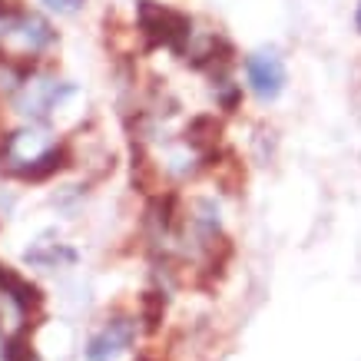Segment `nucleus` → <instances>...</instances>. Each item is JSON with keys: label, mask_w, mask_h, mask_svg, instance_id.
<instances>
[{"label": "nucleus", "mask_w": 361, "mask_h": 361, "mask_svg": "<svg viewBox=\"0 0 361 361\" xmlns=\"http://www.w3.org/2000/svg\"><path fill=\"white\" fill-rule=\"evenodd\" d=\"M136 27H140L142 40L149 50L156 47H169L173 54H186V44L192 37V20L186 13L163 7L156 0H140L136 4Z\"/></svg>", "instance_id": "obj_1"}, {"label": "nucleus", "mask_w": 361, "mask_h": 361, "mask_svg": "<svg viewBox=\"0 0 361 361\" xmlns=\"http://www.w3.org/2000/svg\"><path fill=\"white\" fill-rule=\"evenodd\" d=\"M70 93H73V87H66V83L44 80V77H27L20 83V90H17V110L23 116H33V120H47L50 110L63 97H70Z\"/></svg>", "instance_id": "obj_2"}, {"label": "nucleus", "mask_w": 361, "mask_h": 361, "mask_svg": "<svg viewBox=\"0 0 361 361\" xmlns=\"http://www.w3.org/2000/svg\"><path fill=\"white\" fill-rule=\"evenodd\" d=\"M245 77L259 99H275L285 90V66L275 54H252L245 60Z\"/></svg>", "instance_id": "obj_3"}, {"label": "nucleus", "mask_w": 361, "mask_h": 361, "mask_svg": "<svg viewBox=\"0 0 361 361\" xmlns=\"http://www.w3.org/2000/svg\"><path fill=\"white\" fill-rule=\"evenodd\" d=\"M133 338H136V325H133L130 318H113L99 335L90 338L87 361H116L123 351H130Z\"/></svg>", "instance_id": "obj_4"}, {"label": "nucleus", "mask_w": 361, "mask_h": 361, "mask_svg": "<svg viewBox=\"0 0 361 361\" xmlns=\"http://www.w3.org/2000/svg\"><path fill=\"white\" fill-rule=\"evenodd\" d=\"M66 166V146H50L40 156H33L27 163H20L17 169H11V176L17 179H30V183H40V179H50L56 169Z\"/></svg>", "instance_id": "obj_5"}, {"label": "nucleus", "mask_w": 361, "mask_h": 361, "mask_svg": "<svg viewBox=\"0 0 361 361\" xmlns=\"http://www.w3.org/2000/svg\"><path fill=\"white\" fill-rule=\"evenodd\" d=\"M0 292L11 295V302L20 308V315H30L33 308H40V288L20 279L17 272H11L7 265H0Z\"/></svg>", "instance_id": "obj_6"}, {"label": "nucleus", "mask_w": 361, "mask_h": 361, "mask_svg": "<svg viewBox=\"0 0 361 361\" xmlns=\"http://www.w3.org/2000/svg\"><path fill=\"white\" fill-rule=\"evenodd\" d=\"M7 30L20 33L23 40L30 44V50H40V47L54 44V30H50V23H47L44 17H37V13H20V17L7 20Z\"/></svg>", "instance_id": "obj_7"}, {"label": "nucleus", "mask_w": 361, "mask_h": 361, "mask_svg": "<svg viewBox=\"0 0 361 361\" xmlns=\"http://www.w3.org/2000/svg\"><path fill=\"white\" fill-rule=\"evenodd\" d=\"M219 136H222V123L216 120V116H209V113L196 116V120L189 123V130H186V142L202 156H209L212 149H216Z\"/></svg>", "instance_id": "obj_8"}, {"label": "nucleus", "mask_w": 361, "mask_h": 361, "mask_svg": "<svg viewBox=\"0 0 361 361\" xmlns=\"http://www.w3.org/2000/svg\"><path fill=\"white\" fill-rule=\"evenodd\" d=\"M163 312H166V298L159 295V292H146V295H142V322H146V331L159 329Z\"/></svg>", "instance_id": "obj_9"}, {"label": "nucleus", "mask_w": 361, "mask_h": 361, "mask_svg": "<svg viewBox=\"0 0 361 361\" xmlns=\"http://www.w3.org/2000/svg\"><path fill=\"white\" fill-rule=\"evenodd\" d=\"M4 361H33V348L27 341V331H17L4 341Z\"/></svg>", "instance_id": "obj_10"}, {"label": "nucleus", "mask_w": 361, "mask_h": 361, "mask_svg": "<svg viewBox=\"0 0 361 361\" xmlns=\"http://www.w3.org/2000/svg\"><path fill=\"white\" fill-rule=\"evenodd\" d=\"M50 11H56V13H73V11H80V4L83 0H44Z\"/></svg>", "instance_id": "obj_11"}, {"label": "nucleus", "mask_w": 361, "mask_h": 361, "mask_svg": "<svg viewBox=\"0 0 361 361\" xmlns=\"http://www.w3.org/2000/svg\"><path fill=\"white\" fill-rule=\"evenodd\" d=\"M355 23H358V30H361V4H358V13H355Z\"/></svg>", "instance_id": "obj_12"}]
</instances>
